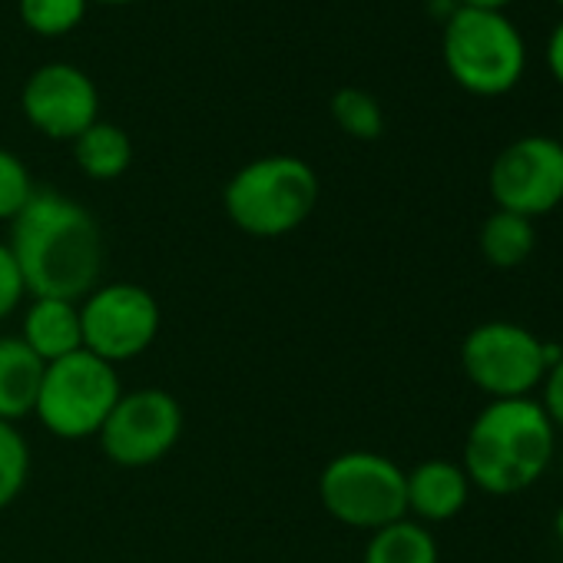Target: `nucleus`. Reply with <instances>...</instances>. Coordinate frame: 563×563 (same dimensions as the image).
<instances>
[{"label": "nucleus", "mask_w": 563, "mask_h": 563, "mask_svg": "<svg viewBox=\"0 0 563 563\" xmlns=\"http://www.w3.org/2000/svg\"><path fill=\"white\" fill-rule=\"evenodd\" d=\"M332 120L352 140H365L368 143V140H378L385 133V110L362 87H342L332 97Z\"/></svg>", "instance_id": "a211bd4d"}, {"label": "nucleus", "mask_w": 563, "mask_h": 563, "mask_svg": "<svg viewBox=\"0 0 563 563\" xmlns=\"http://www.w3.org/2000/svg\"><path fill=\"white\" fill-rule=\"evenodd\" d=\"M547 70L553 74V80L563 87V21L550 31L547 37Z\"/></svg>", "instance_id": "b1692460"}, {"label": "nucleus", "mask_w": 563, "mask_h": 563, "mask_svg": "<svg viewBox=\"0 0 563 563\" xmlns=\"http://www.w3.org/2000/svg\"><path fill=\"white\" fill-rule=\"evenodd\" d=\"M27 296H31V292H27L24 272H21V265H18V258H14L11 245H8L4 239H0V322L11 319V316L24 306Z\"/></svg>", "instance_id": "4be33fe9"}, {"label": "nucleus", "mask_w": 563, "mask_h": 563, "mask_svg": "<svg viewBox=\"0 0 563 563\" xmlns=\"http://www.w3.org/2000/svg\"><path fill=\"white\" fill-rule=\"evenodd\" d=\"M77 169L93 183H113L133 166V140L123 126L97 120L87 133H80L74 143Z\"/></svg>", "instance_id": "2eb2a0df"}, {"label": "nucleus", "mask_w": 563, "mask_h": 563, "mask_svg": "<svg viewBox=\"0 0 563 563\" xmlns=\"http://www.w3.org/2000/svg\"><path fill=\"white\" fill-rule=\"evenodd\" d=\"M556 457V428L533 398H504L481 408L464 438L471 487L510 497L533 487Z\"/></svg>", "instance_id": "f03ea898"}, {"label": "nucleus", "mask_w": 563, "mask_h": 563, "mask_svg": "<svg viewBox=\"0 0 563 563\" xmlns=\"http://www.w3.org/2000/svg\"><path fill=\"white\" fill-rule=\"evenodd\" d=\"M44 362L21 342V335H0V421L21 424L34 415Z\"/></svg>", "instance_id": "4468645a"}, {"label": "nucleus", "mask_w": 563, "mask_h": 563, "mask_svg": "<svg viewBox=\"0 0 563 563\" xmlns=\"http://www.w3.org/2000/svg\"><path fill=\"white\" fill-rule=\"evenodd\" d=\"M90 4H107V8H126V4H136V0H90Z\"/></svg>", "instance_id": "bb28decb"}, {"label": "nucleus", "mask_w": 563, "mask_h": 563, "mask_svg": "<svg viewBox=\"0 0 563 563\" xmlns=\"http://www.w3.org/2000/svg\"><path fill=\"white\" fill-rule=\"evenodd\" d=\"M461 4H457V0H428V11H431V18H438L441 24L457 11Z\"/></svg>", "instance_id": "393cba45"}, {"label": "nucleus", "mask_w": 563, "mask_h": 563, "mask_svg": "<svg viewBox=\"0 0 563 563\" xmlns=\"http://www.w3.org/2000/svg\"><path fill=\"white\" fill-rule=\"evenodd\" d=\"M183 438V405L163 388L123 391L97 441L120 467H153Z\"/></svg>", "instance_id": "1a4fd4ad"}, {"label": "nucleus", "mask_w": 563, "mask_h": 563, "mask_svg": "<svg viewBox=\"0 0 563 563\" xmlns=\"http://www.w3.org/2000/svg\"><path fill=\"white\" fill-rule=\"evenodd\" d=\"M477 245H481V255L487 265L504 268V272L520 268L537 245L533 219H523V216L507 212V209H494L481 225Z\"/></svg>", "instance_id": "f3484780"}, {"label": "nucleus", "mask_w": 563, "mask_h": 563, "mask_svg": "<svg viewBox=\"0 0 563 563\" xmlns=\"http://www.w3.org/2000/svg\"><path fill=\"white\" fill-rule=\"evenodd\" d=\"M553 4H556V8H560V11H563V0H553Z\"/></svg>", "instance_id": "c756f323"}, {"label": "nucleus", "mask_w": 563, "mask_h": 563, "mask_svg": "<svg viewBox=\"0 0 563 563\" xmlns=\"http://www.w3.org/2000/svg\"><path fill=\"white\" fill-rule=\"evenodd\" d=\"M322 196L319 173L289 153H272L235 169L222 189L229 222L252 239H282L309 222Z\"/></svg>", "instance_id": "7ed1b4c3"}, {"label": "nucleus", "mask_w": 563, "mask_h": 563, "mask_svg": "<svg viewBox=\"0 0 563 563\" xmlns=\"http://www.w3.org/2000/svg\"><path fill=\"white\" fill-rule=\"evenodd\" d=\"M84 349L110 365L133 362L153 349L163 329L156 296L136 282H100L80 299Z\"/></svg>", "instance_id": "6e6552de"}, {"label": "nucleus", "mask_w": 563, "mask_h": 563, "mask_svg": "<svg viewBox=\"0 0 563 563\" xmlns=\"http://www.w3.org/2000/svg\"><path fill=\"white\" fill-rule=\"evenodd\" d=\"M556 464H560V481H563V448H560V457H556Z\"/></svg>", "instance_id": "c85d7f7f"}, {"label": "nucleus", "mask_w": 563, "mask_h": 563, "mask_svg": "<svg viewBox=\"0 0 563 563\" xmlns=\"http://www.w3.org/2000/svg\"><path fill=\"white\" fill-rule=\"evenodd\" d=\"M21 342L44 362H60L84 349L80 302L34 296L21 316Z\"/></svg>", "instance_id": "ddd939ff"}, {"label": "nucleus", "mask_w": 563, "mask_h": 563, "mask_svg": "<svg viewBox=\"0 0 563 563\" xmlns=\"http://www.w3.org/2000/svg\"><path fill=\"white\" fill-rule=\"evenodd\" d=\"M441 57L451 80L474 97H504L527 74V41L504 11L457 8L441 24Z\"/></svg>", "instance_id": "20e7f679"}, {"label": "nucleus", "mask_w": 563, "mask_h": 563, "mask_svg": "<svg viewBox=\"0 0 563 563\" xmlns=\"http://www.w3.org/2000/svg\"><path fill=\"white\" fill-rule=\"evenodd\" d=\"M540 388H543L540 408L547 411L550 424L563 431V355L547 368V375H543Z\"/></svg>", "instance_id": "5701e85b"}, {"label": "nucleus", "mask_w": 563, "mask_h": 563, "mask_svg": "<svg viewBox=\"0 0 563 563\" xmlns=\"http://www.w3.org/2000/svg\"><path fill=\"white\" fill-rule=\"evenodd\" d=\"M120 395L117 365L80 349L44 368L34 418L60 441H87L100 434Z\"/></svg>", "instance_id": "39448f33"}, {"label": "nucleus", "mask_w": 563, "mask_h": 563, "mask_svg": "<svg viewBox=\"0 0 563 563\" xmlns=\"http://www.w3.org/2000/svg\"><path fill=\"white\" fill-rule=\"evenodd\" d=\"M461 8H474V11H504L514 0H457Z\"/></svg>", "instance_id": "a878e982"}, {"label": "nucleus", "mask_w": 563, "mask_h": 563, "mask_svg": "<svg viewBox=\"0 0 563 563\" xmlns=\"http://www.w3.org/2000/svg\"><path fill=\"white\" fill-rule=\"evenodd\" d=\"M90 0H18L21 24L37 37H64L87 18Z\"/></svg>", "instance_id": "6ab92c4d"}, {"label": "nucleus", "mask_w": 563, "mask_h": 563, "mask_svg": "<svg viewBox=\"0 0 563 563\" xmlns=\"http://www.w3.org/2000/svg\"><path fill=\"white\" fill-rule=\"evenodd\" d=\"M471 497V481L461 464L431 457L418 467L405 471V500L408 514L418 523H444L454 520Z\"/></svg>", "instance_id": "f8f14e48"}, {"label": "nucleus", "mask_w": 563, "mask_h": 563, "mask_svg": "<svg viewBox=\"0 0 563 563\" xmlns=\"http://www.w3.org/2000/svg\"><path fill=\"white\" fill-rule=\"evenodd\" d=\"M487 189L497 209L537 219L563 202V143L553 136H520L490 163Z\"/></svg>", "instance_id": "9d476101"}, {"label": "nucleus", "mask_w": 563, "mask_h": 563, "mask_svg": "<svg viewBox=\"0 0 563 563\" xmlns=\"http://www.w3.org/2000/svg\"><path fill=\"white\" fill-rule=\"evenodd\" d=\"M319 500L332 520L375 533L408 517L405 471L378 451H342L319 474Z\"/></svg>", "instance_id": "423d86ee"}, {"label": "nucleus", "mask_w": 563, "mask_h": 563, "mask_svg": "<svg viewBox=\"0 0 563 563\" xmlns=\"http://www.w3.org/2000/svg\"><path fill=\"white\" fill-rule=\"evenodd\" d=\"M37 183L27 169V163L14 153L0 146V222H14L21 209L34 199Z\"/></svg>", "instance_id": "412c9836"}, {"label": "nucleus", "mask_w": 563, "mask_h": 563, "mask_svg": "<svg viewBox=\"0 0 563 563\" xmlns=\"http://www.w3.org/2000/svg\"><path fill=\"white\" fill-rule=\"evenodd\" d=\"M547 342L517 322H481L461 342V368L490 401L530 398L547 375Z\"/></svg>", "instance_id": "0eeeda50"}, {"label": "nucleus", "mask_w": 563, "mask_h": 563, "mask_svg": "<svg viewBox=\"0 0 563 563\" xmlns=\"http://www.w3.org/2000/svg\"><path fill=\"white\" fill-rule=\"evenodd\" d=\"M21 113L41 136L74 143L100 120V90L84 67L51 60L27 77Z\"/></svg>", "instance_id": "9b49d317"}, {"label": "nucleus", "mask_w": 563, "mask_h": 563, "mask_svg": "<svg viewBox=\"0 0 563 563\" xmlns=\"http://www.w3.org/2000/svg\"><path fill=\"white\" fill-rule=\"evenodd\" d=\"M553 530H556V537H560V543H563V507H560L556 517H553Z\"/></svg>", "instance_id": "cd10ccee"}, {"label": "nucleus", "mask_w": 563, "mask_h": 563, "mask_svg": "<svg viewBox=\"0 0 563 563\" xmlns=\"http://www.w3.org/2000/svg\"><path fill=\"white\" fill-rule=\"evenodd\" d=\"M560 143H563V120H560Z\"/></svg>", "instance_id": "7c9ffc66"}, {"label": "nucleus", "mask_w": 563, "mask_h": 563, "mask_svg": "<svg viewBox=\"0 0 563 563\" xmlns=\"http://www.w3.org/2000/svg\"><path fill=\"white\" fill-rule=\"evenodd\" d=\"M31 481V444L11 421H0V510H8Z\"/></svg>", "instance_id": "aec40b11"}, {"label": "nucleus", "mask_w": 563, "mask_h": 563, "mask_svg": "<svg viewBox=\"0 0 563 563\" xmlns=\"http://www.w3.org/2000/svg\"><path fill=\"white\" fill-rule=\"evenodd\" d=\"M8 245L31 296L80 302L100 286L107 262L103 229L84 202L57 189L34 192L11 222Z\"/></svg>", "instance_id": "f257e3e1"}, {"label": "nucleus", "mask_w": 563, "mask_h": 563, "mask_svg": "<svg viewBox=\"0 0 563 563\" xmlns=\"http://www.w3.org/2000/svg\"><path fill=\"white\" fill-rule=\"evenodd\" d=\"M362 563H441V550L424 523L401 517L368 533Z\"/></svg>", "instance_id": "dca6fc26"}]
</instances>
